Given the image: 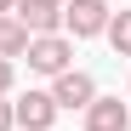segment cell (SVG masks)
I'll return each instance as SVG.
<instances>
[{"mask_svg": "<svg viewBox=\"0 0 131 131\" xmlns=\"http://www.w3.org/2000/svg\"><path fill=\"white\" fill-rule=\"evenodd\" d=\"M23 57H29V69H34V74L57 80V74H69V69H74V40H69V34H34Z\"/></svg>", "mask_w": 131, "mask_h": 131, "instance_id": "cell-1", "label": "cell"}, {"mask_svg": "<svg viewBox=\"0 0 131 131\" xmlns=\"http://www.w3.org/2000/svg\"><path fill=\"white\" fill-rule=\"evenodd\" d=\"M108 0H63V34L69 40H91L108 29Z\"/></svg>", "mask_w": 131, "mask_h": 131, "instance_id": "cell-2", "label": "cell"}, {"mask_svg": "<svg viewBox=\"0 0 131 131\" xmlns=\"http://www.w3.org/2000/svg\"><path fill=\"white\" fill-rule=\"evenodd\" d=\"M51 103H57V114H63V108H91V103H97V80L85 74V69L57 74V80H51Z\"/></svg>", "mask_w": 131, "mask_h": 131, "instance_id": "cell-3", "label": "cell"}, {"mask_svg": "<svg viewBox=\"0 0 131 131\" xmlns=\"http://www.w3.org/2000/svg\"><path fill=\"white\" fill-rule=\"evenodd\" d=\"M12 120L23 125V131H51L57 125V103H51V91H23L12 103Z\"/></svg>", "mask_w": 131, "mask_h": 131, "instance_id": "cell-4", "label": "cell"}, {"mask_svg": "<svg viewBox=\"0 0 131 131\" xmlns=\"http://www.w3.org/2000/svg\"><path fill=\"white\" fill-rule=\"evenodd\" d=\"M125 125H131V108L120 97H97L85 108V131H125Z\"/></svg>", "mask_w": 131, "mask_h": 131, "instance_id": "cell-5", "label": "cell"}, {"mask_svg": "<svg viewBox=\"0 0 131 131\" xmlns=\"http://www.w3.org/2000/svg\"><path fill=\"white\" fill-rule=\"evenodd\" d=\"M29 40H34V34L17 23V12H6V17H0V57H6V63H17V57H23V51H29Z\"/></svg>", "mask_w": 131, "mask_h": 131, "instance_id": "cell-6", "label": "cell"}, {"mask_svg": "<svg viewBox=\"0 0 131 131\" xmlns=\"http://www.w3.org/2000/svg\"><path fill=\"white\" fill-rule=\"evenodd\" d=\"M103 34H108V46H114V57H131V12H114Z\"/></svg>", "mask_w": 131, "mask_h": 131, "instance_id": "cell-7", "label": "cell"}, {"mask_svg": "<svg viewBox=\"0 0 131 131\" xmlns=\"http://www.w3.org/2000/svg\"><path fill=\"white\" fill-rule=\"evenodd\" d=\"M12 85H17V69H12L6 57H0V97H12Z\"/></svg>", "mask_w": 131, "mask_h": 131, "instance_id": "cell-8", "label": "cell"}, {"mask_svg": "<svg viewBox=\"0 0 131 131\" xmlns=\"http://www.w3.org/2000/svg\"><path fill=\"white\" fill-rule=\"evenodd\" d=\"M0 131H17V120H12V103L0 97Z\"/></svg>", "mask_w": 131, "mask_h": 131, "instance_id": "cell-9", "label": "cell"}, {"mask_svg": "<svg viewBox=\"0 0 131 131\" xmlns=\"http://www.w3.org/2000/svg\"><path fill=\"white\" fill-rule=\"evenodd\" d=\"M12 6H17V0H0V17H6V12H12Z\"/></svg>", "mask_w": 131, "mask_h": 131, "instance_id": "cell-10", "label": "cell"}, {"mask_svg": "<svg viewBox=\"0 0 131 131\" xmlns=\"http://www.w3.org/2000/svg\"><path fill=\"white\" fill-rule=\"evenodd\" d=\"M40 6H57V12H63V0H40Z\"/></svg>", "mask_w": 131, "mask_h": 131, "instance_id": "cell-11", "label": "cell"}, {"mask_svg": "<svg viewBox=\"0 0 131 131\" xmlns=\"http://www.w3.org/2000/svg\"><path fill=\"white\" fill-rule=\"evenodd\" d=\"M125 131H131V125H125Z\"/></svg>", "mask_w": 131, "mask_h": 131, "instance_id": "cell-12", "label": "cell"}]
</instances>
